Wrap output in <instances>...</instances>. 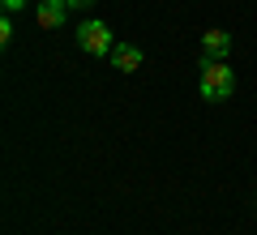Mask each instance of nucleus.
<instances>
[{"label": "nucleus", "mask_w": 257, "mask_h": 235, "mask_svg": "<svg viewBox=\"0 0 257 235\" xmlns=\"http://www.w3.org/2000/svg\"><path fill=\"white\" fill-rule=\"evenodd\" d=\"M197 90H202L206 103H223V99H231V90H236V73H231V64H223V60H202Z\"/></svg>", "instance_id": "f257e3e1"}, {"label": "nucleus", "mask_w": 257, "mask_h": 235, "mask_svg": "<svg viewBox=\"0 0 257 235\" xmlns=\"http://www.w3.org/2000/svg\"><path fill=\"white\" fill-rule=\"evenodd\" d=\"M77 43H82V52H90V56H111L116 39H111L107 22H86V26L77 30Z\"/></svg>", "instance_id": "f03ea898"}, {"label": "nucleus", "mask_w": 257, "mask_h": 235, "mask_svg": "<svg viewBox=\"0 0 257 235\" xmlns=\"http://www.w3.org/2000/svg\"><path fill=\"white\" fill-rule=\"evenodd\" d=\"M231 52V35L227 30H206L202 35V60H223Z\"/></svg>", "instance_id": "7ed1b4c3"}, {"label": "nucleus", "mask_w": 257, "mask_h": 235, "mask_svg": "<svg viewBox=\"0 0 257 235\" xmlns=\"http://www.w3.org/2000/svg\"><path fill=\"white\" fill-rule=\"evenodd\" d=\"M111 64H116L120 73H138V69H142V47L116 43V47H111Z\"/></svg>", "instance_id": "20e7f679"}, {"label": "nucleus", "mask_w": 257, "mask_h": 235, "mask_svg": "<svg viewBox=\"0 0 257 235\" xmlns=\"http://www.w3.org/2000/svg\"><path fill=\"white\" fill-rule=\"evenodd\" d=\"M69 13V0H39V26L43 30H56Z\"/></svg>", "instance_id": "39448f33"}, {"label": "nucleus", "mask_w": 257, "mask_h": 235, "mask_svg": "<svg viewBox=\"0 0 257 235\" xmlns=\"http://www.w3.org/2000/svg\"><path fill=\"white\" fill-rule=\"evenodd\" d=\"M9 39H13V22L5 18V22H0V43H9Z\"/></svg>", "instance_id": "423d86ee"}, {"label": "nucleus", "mask_w": 257, "mask_h": 235, "mask_svg": "<svg viewBox=\"0 0 257 235\" xmlns=\"http://www.w3.org/2000/svg\"><path fill=\"white\" fill-rule=\"evenodd\" d=\"M0 5H5V13H18L22 5H26V0H0Z\"/></svg>", "instance_id": "0eeeda50"}, {"label": "nucleus", "mask_w": 257, "mask_h": 235, "mask_svg": "<svg viewBox=\"0 0 257 235\" xmlns=\"http://www.w3.org/2000/svg\"><path fill=\"white\" fill-rule=\"evenodd\" d=\"M73 5H94V0H69V9H73Z\"/></svg>", "instance_id": "6e6552de"}]
</instances>
